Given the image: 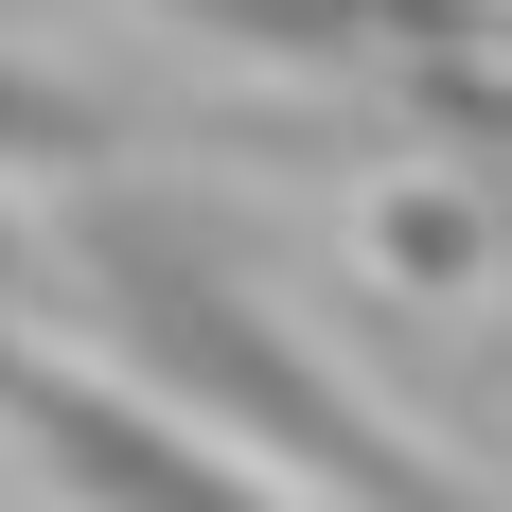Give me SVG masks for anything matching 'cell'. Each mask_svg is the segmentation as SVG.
<instances>
[{"mask_svg": "<svg viewBox=\"0 0 512 512\" xmlns=\"http://www.w3.org/2000/svg\"><path fill=\"white\" fill-rule=\"evenodd\" d=\"M89 301H106V336H124V371H142L159 407H195V424H230L248 460H283V477H318V495H354V512H477L460 477H424L389 424L336 389V371L265 318V283L212 230H177V212H89Z\"/></svg>", "mask_w": 512, "mask_h": 512, "instance_id": "obj_1", "label": "cell"}, {"mask_svg": "<svg viewBox=\"0 0 512 512\" xmlns=\"http://www.w3.org/2000/svg\"><path fill=\"white\" fill-rule=\"evenodd\" d=\"M0 424L36 442V477L71 512H265L248 477H230V442L124 407V389H71V371H36V354H0Z\"/></svg>", "mask_w": 512, "mask_h": 512, "instance_id": "obj_2", "label": "cell"}, {"mask_svg": "<svg viewBox=\"0 0 512 512\" xmlns=\"http://www.w3.org/2000/svg\"><path fill=\"white\" fill-rule=\"evenodd\" d=\"M248 53H389V36H460V0H177Z\"/></svg>", "mask_w": 512, "mask_h": 512, "instance_id": "obj_3", "label": "cell"}, {"mask_svg": "<svg viewBox=\"0 0 512 512\" xmlns=\"http://www.w3.org/2000/svg\"><path fill=\"white\" fill-rule=\"evenodd\" d=\"M53 159H106V106L0 53V177H53Z\"/></svg>", "mask_w": 512, "mask_h": 512, "instance_id": "obj_4", "label": "cell"}, {"mask_svg": "<svg viewBox=\"0 0 512 512\" xmlns=\"http://www.w3.org/2000/svg\"><path fill=\"white\" fill-rule=\"evenodd\" d=\"M18 283H36V265H18V230H0V354H18Z\"/></svg>", "mask_w": 512, "mask_h": 512, "instance_id": "obj_5", "label": "cell"}]
</instances>
